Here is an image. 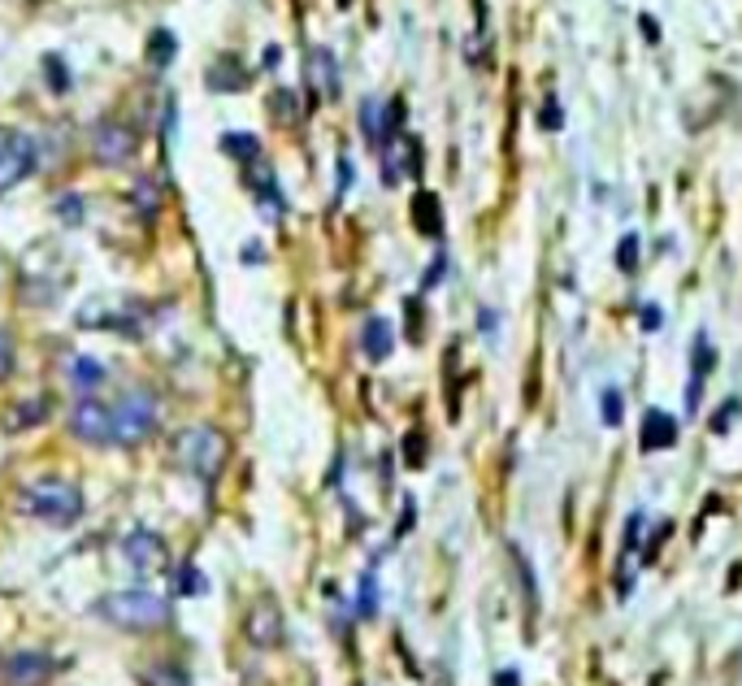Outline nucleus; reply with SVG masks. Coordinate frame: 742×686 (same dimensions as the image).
Instances as JSON below:
<instances>
[{
	"mask_svg": "<svg viewBox=\"0 0 742 686\" xmlns=\"http://www.w3.org/2000/svg\"><path fill=\"white\" fill-rule=\"evenodd\" d=\"M96 617H104L113 631L122 634H156L174 622V608L156 591H113L96 604Z\"/></svg>",
	"mask_w": 742,
	"mask_h": 686,
	"instance_id": "f257e3e1",
	"label": "nucleus"
},
{
	"mask_svg": "<svg viewBox=\"0 0 742 686\" xmlns=\"http://www.w3.org/2000/svg\"><path fill=\"white\" fill-rule=\"evenodd\" d=\"M18 513L49 526H74L83 518V491L70 478H35L18 491Z\"/></svg>",
	"mask_w": 742,
	"mask_h": 686,
	"instance_id": "f03ea898",
	"label": "nucleus"
},
{
	"mask_svg": "<svg viewBox=\"0 0 742 686\" xmlns=\"http://www.w3.org/2000/svg\"><path fill=\"white\" fill-rule=\"evenodd\" d=\"M226 461H231V439L217 426H187L174 434V465L196 474L200 482H213L226 470Z\"/></svg>",
	"mask_w": 742,
	"mask_h": 686,
	"instance_id": "7ed1b4c3",
	"label": "nucleus"
},
{
	"mask_svg": "<svg viewBox=\"0 0 742 686\" xmlns=\"http://www.w3.org/2000/svg\"><path fill=\"white\" fill-rule=\"evenodd\" d=\"M156 422H161V405L149 387H131L118 405H113V443L122 448H140L156 434Z\"/></svg>",
	"mask_w": 742,
	"mask_h": 686,
	"instance_id": "20e7f679",
	"label": "nucleus"
},
{
	"mask_svg": "<svg viewBox=\"0 0 742 686\" xmlns=\"http://www.w3.org/2000/svg\"><path fill=\"white\" fill-rule=\"evenodd\" d=\"M244 638L252 647H261V652H270V647H278L287 638V617H283V604L274 595H256L252 600V608L244 617Z\"/></svg>",
	"mask_w": 742,
	"mask_h": 686,
	"instance_id": "39448f33",
	"label": "nucleus"
},
{
	"mask_svg": "<svg viewBox=\"0 0 742 686\" xmlns=\"http://www.w3.org/2000/svg\"><path fill=\"white\" fill-rule=\"evenodd\" d=\"M40 165V149L31 135L13 131V126H0V192L22 183L31 170Z\"/></svg>",
	"mask_w": 742,
	"mask_h": 686,
	"instance_id": "423d86ee",
	"label": "nucleus"
},
{
	"mask_svg": "<svg viewBox=\"0 0 742 686\" xmlns=\"http://www.w3.org/2000/svg\"><path fill=\"white\" fill-rule=\"evenodd\" d=\"M135 149H140V135H135L131 122H122V117L96 122V131H92V157L100 165H126V161L135 157Z\"/></svg>",
	"mask_w": 742,
	"mask_h": 686,
	"instance_id": "0eeeda50",
	"label": "nucleus"
},
{
	"mask_svg": "<svg viewBox=\"0 0 742 686\" xmlns=\"http://www.w3.org/2000/svg\"><path fill=\"white\" fill-rule=\"evenodd\" d=\"M122 561H126L140 579H152V574H161V570L170 565V547H165V539H161L156 530L140 526L122 539Z\"/></svg>",
	"mask_w": 742,
	"mask_h": 686,
	"instance_id": "6e6552de",
	"label": "nucleus"
},
{
	"mask_svg": "<svg viewBox=\"0 0 742 686\" xmlns=\"http://www.w3.org/2000/svg\"><path fill=\"white\" fill-rule=\"evenodd\" d=\"M61 674V661H52L49 652H13L0 661V683L4 686H44Z\"/></svg>",
	"mask_w": 742,
	"mask_h": 686,
	"instance_id": "1a4fd4ad",
	"label": "nucleus"
},
{
	"mask_svg": "<svg viewBox=\"0 0 742 686\" xmlns=\"http://www.w3.org/2000/svg\"><path fill=\"white\" fill-rule=\"evenodd\" d=\"M70 434L83 439V443H113V405H100V400H83L74 413H70Z\"/></svg>",
	"mask_w": 742,
	"mask_h": 686,
	"instance_id": "9d476101",
	"label": "nucleus"
},
{
	"mask_svg": "<svg viewBox=\"0 0 742 686\" xmlns=\"http://www.w3.org/2000/svg\"><path fill=\"white\" fill-rule=\"evenodd\" d=\"M417 170H421V149H417V140L404 135V131L387 135V140H383V178L396 187L404 174H417Z\"/></svg>",
	"mask_w": 742,
	"mask_h": 686,
	"instance_id": "9b49d317",
	"label": "nucleus"
},
{
	"mask_svg": "<svg viewBox=\"0 0 742 686\" xmlns=\"http://www.w3.org/2000/svg\"><path fill=\"white\" fill-rule=\"evenodd\" d=\"M678 443V418L664 413V409H647L643 413V430H639V448L643 452H664Z\"/></svg>",
	"mask_w": 742,
	"mask_h": 686,
	"instance_id": "f8f14e48",
	"label": "nucleus"
},
{
	"mask_svg": "<svg viewBox=\"0 0 742 686\" xmlns=\"http://www.w3.org/2000/svg\"><path fill=\"white\" fill-rule=\"evenodd\" d=\"M204 83H209V92H240L247 83V70L240 57H217L209 70H204Z\"/></svg>",
	"mask_w": 742,
	"mask_h": 686,
	"instance_id": "ddd939ff",
	"label": "nucleus"
},
{
	"mask_svg": "<svg viewBox=\"0 0 742 686\" xmlns=\"http://www.w3.org/2000/svg\"><path fill=\"white\" fill-rule=\"evenodd\" d=\"M360 348H365L369 361H387L392 348H396V330H392V321H387V317H369V321H365V335H360Z\"/></svg>",
	"mask_w": 742,
	"mask_h": 686,
	"instance_id": "4468645a",
	"label": "nucleus"
},
{
	"mask_svg": "<svg viewBox=\"0 0 742 686\" xmlns=\"http://www.w3.org/2000/svg\"><path fill=\"white\" fill-rule=\"evenodd\" d=\"M716 366V348H712V339L708 335H699L694 339V352H691V391H687V405H699V387H703V378L712 373Z\"/></svg>",
	"mask_w": 742,
	"mask_h": 686,
	"instance_id": "2eb2a0df",
	"label": "nucleus"
},
{
	"mask_svg": "<svg viewBox=\"0 0 742 686\" xmlns=\"http://www.w3.org/2000/svg\"><path fill=\"white\" fill-rule=\"evenodd\" d=\"M308 88H313V92H326V96H335V92H339V74H335V57L326 53V49L308 53Z\"/></svg>",
	"mask_w": 742,
	"mask_h": 686,
	"instance_id": "dca6fc26",
	"label": "nucleus"
},
{
	"mask_svg": "<svg viewBox=\"0 0 742 686\" xmlns=\"http://www.w3.org/2000/svg\"><path fill=\"white\" fill-rule=\"evenodd\" d=\"M413 222H417V231H421V235L439 239V235H444V209H439V196L417 192V201H413Z\"/></svg>",
	"mask_w": 742,
	"mask_h": 686,
	"instance_id": "f3484780",
	"label": "nucleus"
},
{
	"mask_svg": "<svg viewBox=\"0 0 742 686\" xmlns=\"http://www.w3.org/2000/svg\"><path fill=\"white\" fill-rule=\"evenodd\" d=\"M49 418V396H40V400H22V405H13L9 413H4V430H31V426H40Z\"/></svg>",
	"mask_w": 742,
	"mask_h": 686,
	"instance_id": "a211bd4d",
	"label": "nucleus"
},
{
	"mask_svg": "<svg viewBox=\"0 0 742 686\" xmlns=\"http://www.w3.org/2000/svg\"><path fill=\"white\" fill-rule=\"evenodd\" d=\"M100 382H104V366H100L96 357H74V361H70V387H74V391L88 396V391H96Z\"/></svg>",
	"mask_w": 742,
	"mask_h": 686,
	"instance_id": "6ab92c4d",
	"label": "nucleus"
},
{
	"mask_svg": "<svg viewBox=\"0 0 742 686\" xmlns=\"http://www.w3.org/2000/svg\"><path fill=\"white\" fill-rule=\"evenodd\" d=\"M144 686H192V678L179 661H152L144 669Z\"/></svg>",
	"mask_w": 742,
	"mask_h": 686,
	"instance_id": "aec40b11",
	"label": "nucleus"
},
{
	"mask_svg": "<svg viewBox=\"0 0 742 686\" xmlns=\"http://www.w3.org/2000/svg\"><path fill=\"white\" fill-rule=\"evenodd\" d=\"M174 53H179V40H174L170 31H152L149 35V65L152 70H165V65L174 61Z\"/></svg>",
	"mask_w": 742,
	"mask_h": 686,
	"instance_id": "412c9836",
	"label": "nucleus"
},
{
	"mask_svg": "<svg viewBox=\"0 0 742 686\" xmlns=\"http://www.w3.org/2000/svg\"><path fill=\"white\" fill-rule=\"evenodd\" d=\"M599 418L608 426H621L626 405H621V391H617V387H603V396H599Z\"/></svg>",
	"mask_w": 742,
	"mask_h": 686,
	"instance_id": "4be33fe9",
	"label": "nucleus"
},
{
	"mask_svg": "<svg viewBox=\"0 0 742 686\" xmlns=\"http://www.w3.org/2000/svg\"><path fill=\"white\" fill-rule=\"evenodd\" d=\"M222 149H226V153H235L240 161H247V165L261 157V144H256L252 135H226V140H222Z\"/></svg>",
	"mask_w": 742,
	"mask_h": 686,
	"instance_id": "5701e85b",
	"label": "nucleus"
},
{
	"mask_svg": "<svg viewBox=\"0 0 742 686\" xmlns=\"http://www.w3.org/2000/svg\"><path fill=\"white\" fill-rule=\"evenodd\" d=\"M135 205H144V213L161 209V192H156L152 178H140V183H135Z\"/></svg>",
	"mask_w": 742,
	"mask_h": 686,
	"instance_id": "b1692460",
	"label": "nucleus"
},
{
	"mask_svg": "<svg viewBox=\"0 0 742 686\" xmlns=\"http://www.w3.org/2000/svg\"><path fill=\"white\" fill-rule=\"evenodd\" d=\"M617 265H621L626 274H634V265H639V235H626V239H621V248H617Z\"/></svg>",
	"mask_w": 742,
	"mask_h": 686,
	"instance_id": "393cba45",
	"label": "nucleus"
},
{
	"mask_svg": "<svg viewBox=\"0 0 742 686\" xmlns=\"http://www.w3.org/2000/svg\"><path fill=\"white\" fill-rule=\"evenodd\" d=\"M360 617H374L378 613V600H374V579H360V600H356Z\"/></svg>",
	"mask_w": 742,
	"mask_h": 686,
	"instance_id": "a878e982",
	"label": "nucleus"
},
{
	"mask_svg": "<svg viewBox=\"0 0 742 686\" xmlns=\"http://www.w3.org/2000/svg\"><path fill=\"white\" fill-rule=\"evenodd\" d=\"M44 74L52 79V88H57V92H65V88H70V74L61 70V57H44Z\"/></svg>",
	"mask_w": 742,
	"mask_h": 686,
	"instance_id": "bb28decb",
	"label": "nucleus"
},
{
	"mask_svg": "<svg viewBox=\"0 0 742 686\" xmlns=\"http://www.w3.org/2000/svg\"><path fill=\"white\" fill-rule=\"evenodd\" d=\"M270 109H274V113H283V117H296V109H292V92H274Z\"/></svg>",
	"mask_w": 742,
	"mask_h": 686,
	"instance_id": "cd10ccee",
	"label": "nucleus"
},
{
	"mask_svg": "<svg viewBox=\"0 0 742 686\" xmlns=\"http://www.w3.org/2000/svg\"><path fill=\"white\" fill-rule=\"evenodd\" d=\"M183 591H187V595H200V591H209V582L200 579L196 570H183Z\"/></svg>",
	"mask_w": 742,
	"mask_h": 686,
	"instance_id": "c85d7f7f",
	"label": "nucleus"
},
{
	"mask_svg": "<svg viewBox=\"0 0 742 686\" xmlns=\"http://www.w3.org/2000/svg\"><path fill=\"white\" fill-rule=\"evenodd\" d=\"M539 122H543L547 131H560V109H556V101H547V105H543V117H539Z\"/></svg>",
	"mask_w": 742,
	"mask_h": 686,
	"instance_id": "c756f323",
	"label": "nucleus"
},
{
	"mask_svg": "<svg viewBox=\"0 0 742 686\" xmlns=\"http://www.w3.org/2000/svg\"><path fill=\"white\" fill-rule=\"evenodd\" d=\"M421 434H408V465H421Z\"/></svg>",
	"mask_w": 742,
	"mask_h": 686,
	"instance_id": "7c9ffc66",
	"label": "nucleus"
},
{
	"mask_svg": "<svg viewBox=\"0 0 742 686\" xmlns=\"http://www.w3.org/2000/svg\"><path fill=\"white\" fill-rule=\"evenodd\" d=\"M639 321H643L647 330H655V326H660L664 317H660V309H655V305H647V309H639Z\"/></svg>",
	"mask_w": 742,
	"mask_h": 686,
	"instance_id": "2f4dec72",
	"label": "nucleus"
},
{
	"mask_svg": "<svg viewBox=\"0 0 742 686\" xmlns=\"http://www.w3.org/2000/svg\"><path fill=\"white\" fill-rule=\"evenodd\" d=\"M639 27H643V35L651 40V44L660 40V27H655V18H651V13H643V18H639Z\"/></svg>",
	"mask_w": 742,
	"mask_h": 686,
	"instance_id": "473e14b6",
	"label": "nucleus"
},
{
	"mask_svg": "<svg viewBox=\"0 0 742 686\" xmlns=\"http://www.w3.org/2000/svg\"><path fill=\"white\" fill-rule=\"evenodd\" d=\"M9 366H13V348H9V339L0 335V373H9Z\"/></svg>",
	"mask_w": 742,
	"mask_h": 686,
	"instance_id": "72a5a7b5",
	"label": "nucleus"
},
{
	"mask_svg": "<svg viewBox=\"0 0 742 686\" xmlns=\"http://www.w3.org/2000/svg\"><path fill=\"white\" fill-rule=\"evenodd\" d=\"M734 413H739V400H730V405H725V409H721V418H716V430H725V426H730V418H734Z\"/></svg>",
	"mask_w": 742,
	"mask_h": 686,
	"instance_id": "f704fd0d",
	"label": "nucleus"
},
{
	"mask_svg": "<svg viewBox=\"0 0 742 686\" xmlns=\"http://www.w3.org/2000/svg\"><path fill=\"white\" fill-rule=\"evenodd\" d=\"M57 213H61V217H70V222H79L83 205H79V196H74V205H57Z\"/></svg>",
	"mask_w": 742,
	"mask_h": 686,
	"instance_id": "c9c22d12",
	"label": "nucleus"
},
{
	"mask_svg": "<svg viewBox=\"0 0 742 686\" xmlns=\"http://www.w3.org/2000/svg\"><path fill=\"white\" fill-rule=\"evenodd\" d=\"M439 278H444V257H439V262L430 265V274H426V287H435Z\"/></svg>",
	"mask_w": 742,
	"mask_h": 686,
	"instance_id": "e433bc0d",
	"label": "nucleus"
},
{
	"mask_svg": "<svg viewBox=\"0 0 742 686\" xmlns=\"http://www.w3.org/2000/svg\"><path fill=\"white\" fill-rule=\"evenodd\" d=\"M495 686H517V674H499V678H495Z\"/></svg>",
	"mask_w": 742,
	"mask_h": 686,
	"instance_id": "4c0bfd02",
	"label": "nucleus"
}]
</instances>
